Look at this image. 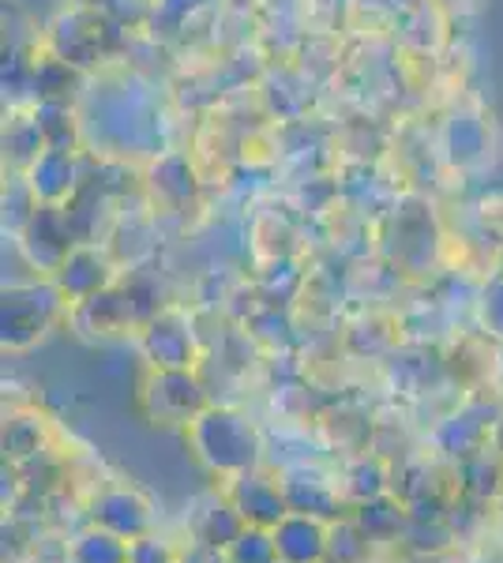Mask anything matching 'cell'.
Returning a JSON list of instances; mask_svg holds the SVG:
<instances>
[{"instance_id":"7c38bea8","label":"cell","mask_w":503,"mask_h":563,"mask_svg":"<svg viewBox=\"0 0 503 563\" xmlns=\"http://www.w3.org/2000/svg\"><path fill=\"white\" fill-rule=\"evenodd\" d=\"M274 538L263 526H244V533L226 549V563H274Z\"/></svg>"},{"instance_id":"5bb4252c","label":"cell","mask_w":503,"mask_h":563,"mask_svg":"<svg viewBox=\"0 0 503 563\" xmlns=\"http://www.w3.org/2000/svg\"><path fill=\"white\" fill-rule=\"evenodd\" d=\"M128 563H173V552H170V544H162L158 538L143 533V538L132 541V556H128Z\"/></svg>"},{"instance_id":"277c9868","label":"cell","mask_w":503,"mask_h":563,"mask_svg":"<svg viewBox=\"0 0 503 563\" xmlns=\"http://www.w3.org/2000/svg\"><path fill=\"white\" fill-rule=\"evenodd\" d=\"M271 538L278 563H324L327 549H331V526H324V519H313V515L289 511L271 530Z\"/></svg>"},{"instance_id":"7a4b0ae2","label":"cell","mask_w":503,"mask_h":563,"mask_svg":"<svg viewBox=\"0 0 503 563\" xmlns=\"http://www.w3.org/2000/svg\"><path fill=\"white\" fill-rule=\"evenodd\" d=\"M143 406L158 424H192L210 410L199 379L188 368H158L143 387Z\"/></svg>"},{"instance_id":"30bf717a","label":"cell","mask_w":503,"mask_h":563,"mask_svg":"<svg viewBox=\"0 0 503 563\" xmlns=\"http://www.w3.org/2000/svg\"><path fill=\"white\" fill-rule=\"evenodd\" d=\"M244 526H249V522L241 519V511H237L230 499H226V504L204 511V519H199V541H204V549L226 552L244 533Z\"/></svg>"},{"instance_id":"8fae6325","label":"cell","mask_w":503,"mask_h":563,"mask_svg":"<svg viewBox=\"0 0 503 563\" xmlns=\"http://www.w3.org/2000/svg\"><path fill=\"white\" fill-rule=\"evenodd\" d=\"M289 499V511L297 515H313V519H331L338 511V496L324 481H282Z\"/></svg>"},{"instance_id":"3957f363","label":"cell","mask_w":503,"mask_h":563,"mask_svg":"<svg viewBox=\"0 0 503 563\" xmlns=\"http://www.w3.org/2000/svg\"><path fill=\"white\" fill-rule=\"evenodd\" d=\"M226 499L241 511L244 522L263 526V530H274V526L289 515L286 488H282L274 477L260 474V470H244V474L230 477V493H226Z\"/></svg>"},{"instance_id":"9c48e42d","label":"cell","mask_w":503,"mask_h":563,"mask_svg":"<svg viewBox=\"0 0 503 563\" xmlns=\"http://www.w3.org/2000/svg\"><path fill=\"white\" fill-rule=\"evenodd\" d=\"M402 519H406V511H402L398 499H387V493L376 496V499H364V504L357 507V526H361L369 541L395 538V533L402 530Z\"/></svg>"},{"instance_id":"5b68a950","label":"cell","mask_w":503,"mask_h":563,"mask_svg":"<svg viewBox=\"0 0 503 563\" xmlns=\"http://www.w3.org/2000/svg\"><path fill=\"white\" fill-rule=\"evenodd\" d=\"M95 526L117 533L124 541H135L143 533H151V507L143 496H135L132 488H109L95 499V511H90Z\"/></svg>"},{"instance_id":"52a82bcc","label":"cell","mask_w":503,"mask_h":563,"mask_svg":"<svg viewBox=\"0 0 503 563\" xmlns=\"http://www.w3.org/2000/svg\"><path fill=\"white\" fill-rule=\"evenodd\" d=\"M106 278H109V271L98 263V256H90V252H76V256H68L61 263V294L72 297V301H87V297L102 294Z\"/></svg>"},{"instance_id":"4fadbf2b","label":"cell","mask_w":503,"mask_h":563,"mask_svg":"<svg viewBox=\"0 0 503 563\" xmlns=\"http://www.w3.org/2000/svg\"><path fill=\"white\" fill-rule=\"evenodd\" d=\"M346 488H350V496H357L364 504V499H376L387 493V470L380 466V462H357L350 470V477H346Z\"/></svg>"},{"instance_id":"9a60e30c","label":"cell","mask_w":503,"mask_h":563,"mask_svg":"<svg viewBox=\"0 0 503 563\" xmlns=\"http://www.w3.org/2000/svg\"><path fill=\"white\" fill-rule=\"evenodd\" d=\"M484 323L492 327V331L503 339V282L496 289H492L489 297H484Z\"/></svg>"},{"instance_id":"2e32d148","label":"cell","mask_w":503,"mask_h":563,"mask_svg":"<svg viewBox=\"0 0 503 563\" xmlns=\"http://www.w3.org/2000/svg\"><path fill=\"white\" fill-rule=\"evenodd\" d=\"M274 563H278V560H274Z\"/></svg>"},{"instance_id":"6da1fadb","label":"cell","mask_w":503,"mask_h":563,"mask_svg":"<svg viewBox=\"0 0 503 563\" xmlns=\"http://www.w3.org/2000/svg\"><path fill=\"white\" fill-rule=\"evenodd\" d=\"M188 435L196 455L222 477H237L244 470H255V462H260V435L233 410H215L210 406L188 424Z\"/></svg>"},{"instance_id":"8992f818","label":"cell","mask_w":503,"mask_h":563,"mask_svg":"<svg viewBox=\"0 0 503 563\" xmlns=\"http://www.w3.org/2000/svg\"><path fill=\"white\" fill-rule=\"evenodd\" d=\"M143 350H147L154 368H192L196 346H192L188 327L177 316H158L151 320L147 334H143Z\"/></svg>"},{"instance_id":"ba28073f","label":"cell","mask_w":503,"mask_h":563,"mask_svg":"<svg viewBox=\"0 0 503 563\" xmlns=\"http://www.w3.org/2000/svg\"><path fill=\"white\" fill-rule=\"evenodd\" d=\"M128 556H132V541L117 538V533L102 530V526H90L72 544L68 563H128Z\"/></svg>"}]
</instances>
